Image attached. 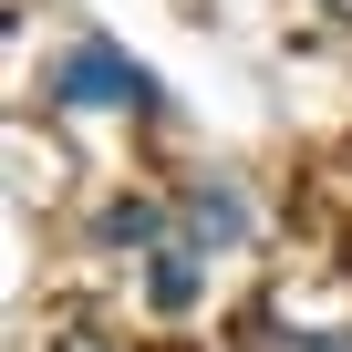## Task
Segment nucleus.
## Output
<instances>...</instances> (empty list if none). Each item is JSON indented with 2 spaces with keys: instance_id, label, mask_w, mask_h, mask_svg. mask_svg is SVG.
Segmentation results:
<instances>
[{
  "instance_id": "obj_5",
  "label": "nucleus",
  "mask_w": 352,
  "mask_h": 352,
  "mask_svg": "<svg viewBox=\"0 0 352 352\" xmlns=\"http://www.w3.org/2000/svg\"><path fill=\"white\" fill-rule=\"evenodd\" d=\"M280 352H352L342 331H300V342H280Z\"/></svg>"
},
{
  "instance_id": "obj_2",
  "label": "nucleus",
  "mask_w": 352,
  "mask_h": 352,
  "mask_svg": "<svg viewBox=\"0 0 352 352\" xmlns=\"http://www.w3.org/2000/svg\"><path fill=\"white\" fill-rule=\"evenodd\" d=\"M197 290H208V249H187V239H166L155 259H145V300L176 321V311H197Z\"/></svg>"
},
{
  "instance_id": "obj_6",
  "label": "nucleus",
  "mask_w": 352,
  "mask_h": 352,
  "mask_svg": "<svg viewBox=\"0 0 352 352\" xmlns=\"http://www.w3.org/2000/svg\"><path fill=\"white\" fill-rule=\"evenodd\" d=\"M52 352H114V342H94V331H73V342H52Z\"/></svg>"
},
{
  "instance_id": "obj_1",
  "label": "nucleus",
  "mask_w": 352,
  "mask_h": 352,
  "mask_svg": "<svg viewBox=\"0 0 352 352\" xmlns=\"http://www.w3.org/2000/svg\"><path fill=\"white\" fill-rule=\"evenodd\" d=\"M52 104H124V114H155L166 94H155V73L124 52V42H104V32H83L63 63H52Z\"/></svg>"
},
{
  "instance_id": "obj_4",
  "label": "nucleus",
  "mask_w": 352,
  "mask_h": 352,
  "mask_svg": "<svg viewBox=\"0 0 352 352\" xmlns=\"http://www.w3.org/2000/svg\"><path fill=\"white\" fill-rule=\"evenodd\" d=\"M155 228H166V218H155V208H145V197H114V208H104V218H94V239H104V249H145V259H155V249H166V239H155Z\"/></svg>"
},
{
  "instance_id": "obj_3",
  "label": "nucleus",
  "mask_w": 352,
  "mask_h": 352,
  "mask_svg": "<svg viewBox=\"0 0 352 352\" xmlns=\"http://www.w3.org/2000/svg\"><path fill=\"white\" fill-rule=\"evenodd\" d=\"M187 249H228V239H249V208L228 197V187H187Z\"/></svg>"
},
{
  "instance_id": "obj_7",
  "label": "nucleus",
  "mask_w": 352,
  "mask_h": 352,
  "mask_svg": "<svg viewBox=\"0 0 352 352\" xmlns=\"http://www.w3.org/2000/svg\"><path fill=\"white\" fill-rule=\"evenodd\" d=\"M321 11H342V21H352V0H321Z\"/></svg>"
}]
</instances>
